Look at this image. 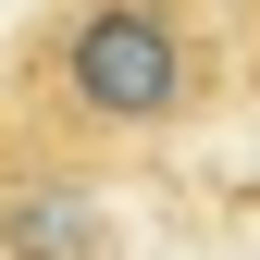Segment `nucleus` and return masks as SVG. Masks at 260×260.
I'll use <instances>...</instances> for the list:
<instances>
[{
    "label": "nucleus",
    "instance_id": "nucleus-2",
    "mask_svg": "<svg viewBox=\"0 0 260 260\" xmlns=\"http://www.w3.org/2000/svg\"><path fill=\"white\" fill-rule=\"evenodd\" d=\"M0 260H112V199L87 161L0 112Z\"/></svg>",
    "mask_w": 260,
    "mask_h": 260
},
{
    "label": "nucleus",
    "instance_id": "nucleus-1",
    "mask_svg": "<svg viewBox=\"0 0 260 260\" xmlns=\"http://www.w3.org/2000/svg\"><path fill=\"white\" fill-rule=\"evenodd\" d=\"M223 100H236V38L211 0H50L0 50V112L87 174L199 137Z\"/></svg>",
    "mask_w": 260,
    "mask_h": 260
}]
</instances>
